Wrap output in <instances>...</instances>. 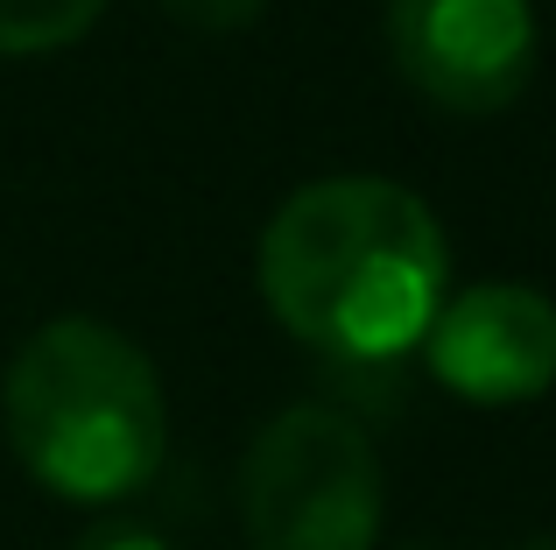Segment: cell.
<instances>
[{"instance_id":"obj_5","label":"cell","mask_w":556,"mask_h":550,"mask_svg":"<svg viewBox=\"0 0 556 550\" xmlns=\"http://www.w3.org/2000/svg\"><path fill=\"white\" fill-rule=\"evenodd\" d=\"M430 374L479 410H515L556 388V303L529 283H479L444 297L430 339Z\"/></svg>"},{"instance_id":"obj_9","label":"cell","mask_w":556,"mask_h":550,"mask_svg":"<svg viewBox=\"0 0 556 550\" xmlns=\"http://www.w3.org/2000/svg\"><path fill=\"white\" fill-rule=\"evenodd\" d=\"M521 550H556V543H549V537H543V543H521Z\"/></svg>"},{"instance_id":"obj_7","label":"cell","mask_w":556,"mask_h":550,"mask_svg":"<svg viewBox=\"0 0 556 550\" xmlns=\"http://www.w3.org/2000/svg\"><path fill=\"white\" fill-rule=\"evenodd\" d=\"M163 8L190 28H254L268 14V0H163Z\"/></svg>"},{"instance_id":"obj_3","label":"cell","mask_w":556,"mask_h":550,"mask_svg":"<svg viewBox=\"0 0 556 550\" xmlns=\"http://www.w3.org/2000/svg\"><path fill=\"white\" fill-rule=\"evenodd\" d=\"M388 515L380 452L339 402L268 416L240 459V523L254 550H374Z\"/></svg>"},{"instance_id":"obj_1","label":"cell","mask_w":556,"mask_h":550,"mask_svg":"<svg viewBox=\"0 0 556 550\" xmlns=\"http://www.w3.org/2000/svg\"><path fill=\"white\" fill-rule=\"evenodd\" d=\"M451 283L437 212L394 177H317L261 234L275 325L331 367H394L430 339Z\"/></svg>"},{"instance_id":"obj_8","label":"cell","mask_w":556,"mask_h":550,"mask_svg":"<svg viewBox=\"0 0 556 550\" xmlns=\"http://www.w3.org/2000/svg\"><path fill=\"white\" fill-rule=\"evenodd\" d=\"M71 550H177L163 537V529H141V523H99V529H85Z\"/></svg>"},{"instance_id":"obj_6","label":"cell","mask_w":556,"mask_h":550,"mask_svg":"<svg viewBox=\"0 0 556 550\" xmlns=\"http://www.w3.org/2000/svg\"><path fill=\"white\" fill-rule=\"evenodd\" d=\"M106 0H0V57H42L78 42Z\"/></svg>"},{"instance_id":"obj_4","label":"cell","mask_w":556,"mask_h":550,"mask_svg":"<svg viewBox=\"0 0 556 550\" xmlns=\"http://www.w3.org/2000/svg\"><path fill=\"white\" fill-rule=\"evenodd\" d=\"M402 78L444 113H501L535 78L529 0H380Z\"/></svg>"},{"instance_id":"obj_2","label":"cell","mask_w":556,"mask_h":550,"mask_svg":"<svg viewBox=\"0 0 556 550\" xmlns=\"http://www.w3.org/2000/svg\"><path fill=\"white\" fill-rule=\"evenodd\" d=\"M0 424L28 480L78 509L141 495L169 452V402L149 353L99 317L28 332L0 382Z\"/></svg>"}]
</instances>
